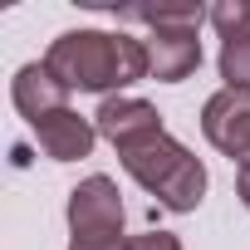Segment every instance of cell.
Instances as JSON below:
<instances>
[{
  "mask_svg": "<svg viewBox=\"0 0 250 250\" xmlns=\"http://www.w3.org/2000/svg\"><path fill=\"white\" fill-rule=\"evenodd\" d=\"M54 79L79 93H113L147 79V49L133 35H108V30H69L49 44Z\"/></svg>",
  "mask_w": 250,
  "mask_h": 250,
  "instance_id": "6da1fadb",
  "label": "cell"
},
{
  "mask_svg": "<svg viewBox=\"0 0 250 250\" xmlns=\"http://www.w3.org/2000/svg\"><path fill=\"white\" fill-rule=\"evenodd\" d=\"M201 133L211 147H221L230 162H240V172L250 167V93L245 88H221L206 98L201 108Z\"/></svg>",
  "mask_w": 250,
  "mask_h": 250,
  "instance_id": "3957f363",
  "label": "cell"
},
{
  "mask_svg": "<svg viewBox=\"0 0 250 250\" xmlns=\"http://www.w3.org/2000/svg\"><path fill=\"white\" fill-rule=\"evenodd\" d=\"M235 191H240V201H245V211H250V167L240 172V182H235Z\"/></svg>",
  "mask_w": 250,
  "mask_h": 250,
  "instance_id": "5bb4252c",
  "label": "cell"
},
{
  "mask_svg": "<svg viewBox=\"0 0 250 250\" xmlns=\"http://www.w3.org/2000/svg\"><path fill=\"white\" fill-rule=\"evenodd\" d=\"M10 98H15V108L30 118V128H35L40 118H49V113L69 108V88L54 79V69H49V64H25V69L10 79Z\"/></svg>",
  "mask_w": 250,
  "mask_h": 250,
  "instance_id": "ba28073f",
  "label": "cell"
},
{
  "mask_svg": "<svg viewBox=\"0 0 250 250\" xmlns=\"http://www.w3.org/2000/svg\"><path fill=\"white\" fill-rule=\"evenodd\" d=\"M123 20H143V25H201L211 20V10L201 5H133V10H123Z\"/></svg>",
  "mask_w": 250,
  "mask_h": 250,
  "instance_id": "30bf717a",
  "label": "cell"
},
{
  "mask_svg": "<svg viewBox=\"0 0 250 250\" xmlns=\"http://www.w3.org/2000/svg\"><path fill=\"white\" fill-rule=\"evenodd\" d=\"M69 250H128V240H123V235H98V240L74 235V240H69Z\"/></svg>",
  "mask_w": 250,
  "mask_h": 250,
  "instance_id": "4fadbf2b",
  "label": "cell"
},
{
  "mask_svg": "<svg viewBox=\"0 0 250 250\" xmlns=\"http://www.w3.org/2000/svg\"><path fill=\"white\" fill-rule=\"evenodd\" d=\"M93 128L123 152V147H133V143H147V138H157V133H167L162 128V113L152 108V103H143V98H103V108L93 113Z\"/></svg>",
  "mask_w": 250,
  "mask_h": 250,
  "instance_id": "8992f818",
  "label": "cell"
},
{
  "mask_svg": "<svg viewBox=\"0 0 250 250\" xmlns=\"http://www.w3.org/2000/svg\"><path fill=\"white\" fill-rule=\"evenodd\" d=\"M211 25L221 30V40L250 30V0H221V5H211Z\"/></svg>",
  "mask_w": 250,
  "mask_h": 250,
  "instance_id": "8fae6325",
  "label": "cell"
},
{
  "mask_svg": "<svg viewBox=\"0 0 250 250\" xmlns=\"http://www.w3.org/2000/svg\"><path fill=\"white\" fill-rule=\"evenodd\" d=\"M35 138H40L44 157H54V162H79V157L93 152L98 128H93L88 118H79L74 108H59V113H49V118L35 123Z\"/></svg>",
  "mask_w": 250,
  "mask_h": 250,
  "instance_id": "52a82bcc",
  "label": "cell"
},
{
  "mask_svg": "<svg viewBox=\"0 0 250 250\" xmlns=\"http://www.w3.org/2000/svg\"><path fill=\"white\" fill-rule=\"evenodd\" d=\"M69 230L83 240L123 235V196H118L113 177H88L69 191Z\"/></svg>",
  "mask_w": 250,
  "mask_h": 250,
  "instance_id": "277c9868",
  "label": "cell"
},
{
  "mask_svg": "<svg viewBox=\"0 0 250 250\" xmlns=\"http://www.w3.org/2000/svg\"><path fill=\"white\" fill-rule=\"evenodd\" d=\"M123 167H128V177L157 196L167 211H196L201 196H206V167L167 133L147 138V143H133V147H123L118 152Z\"/></svg>",
  "mask_w": 250,
  "mask_h": 250,
  "instance_id": "7a4b0ae2",
  "label": "cell"
},
{
  "mask_svg": "<svg viewBox=\"0 0 250 250\" xmlns=\"http://www.w3.org/2000/svg\"><path fill=\"white\" fill-rule=\"evenodd\" d=\"M128 250H182V240L172 230H143V235L128 240Z\"/></svg>",
  "mask_w": 250,
  "mask_h": 250,
  "instance_id": "7c38bea8",
  "label": "cell"
},
{
  "mask_svg": "<svg viewBox=\"0 0 250 250\" xmlns=\"http://www.w3.org/2000/svg\"><path fill=\"white\" fill-rule=\"evenodd\" d=\"M201 25H157L143 49H147V79L157 83H182L187 74H196L201 64V40H196Z\"/></svg>",
  "mask_w": 250,
  "mask_h": 250,
  "instance_id": "5b68a950",
  "label": "cell"
},
{
  "mask_svg": "<svg viewBox=\"0 0 250 250\" xmlns=\"http://www.w3.org/2000/svg\"><path fill=\"white\" fill-rule=\"evenodd\" d=\"M221 79H226V88H245L250 93V30L221 40Z\"/></svg>",
  "mask_w": 250,
  "mask_h": 250,
  "instance_id": "9c48e42d",
  "label": "cell"
}]
</instances>
